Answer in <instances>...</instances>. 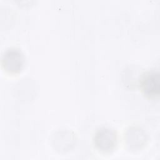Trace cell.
<instances>
[{
  "instance_id": "6da1fadb",
  "label": "cell",
  "mask_w": 160,
  "mask_h": 160,
  "mask_svg": "<svg viewBox=\"0 0 160 160\" xmlns=\"http://www.w3.org/2000/svg\"><path fill=\"white\" fill-rule=\"evenodd\" d=\"M1 63L3 68L10 74H17L21 71L24 64V57L18 48H9L4 51Z\"/></svg>"
},
{
  "instance_id": "7a4b0ae2",
  "label": "cell",
  "mask_w": 160,
  "mask_h": 160,
  "mask_svg": "<svg viewBox=\"0 0 160 160\" xmlns=\"http://www.w3.org/2000/svg\"><path fill=\"white\" fill-rule=\"evenodd\" d=\"M141 86L144 94L151 98L158 97L160 93V76L158 71L146 72L142 78Z\"/></svg>"
},
{
  "instance_id": "3957f363",
  "label": "cell",
  "mask_w": 160,
  "mask_h": 160,
  "mask_svg": "<svg viewBox=\"0 0 160 160\" xmlns=\"http://www.w3.org/2000/svg\"><path fill=\"white\" fill-rule=\"evenodd\" d=\"M116 143L115 132L109 129L103 128L97 131L94 136V144L96 148L102 152H110Z\"/></svg>"
}]
</instances>
